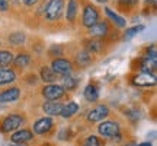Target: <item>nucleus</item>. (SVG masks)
Segmentation results:
<instances>
[{
  "label": "nucleus",
  "instance_id": "f257e3e1",
  "mask_svg": "<svg viewBox=\"0 0 157 146\" xmlns=\"http://www.w3.org/2000/svg\"><path fill=\"white\" fill-rule=\"evenodd\" d=\"M66 0H47L42 10V21L44 23H57L64 15Z\"/></svg>",
  "mask_w": 157,
  "mask_h": 146
},
{
  "label": "nucleus",
  "instance_id": "f03ea898",
  "mask_svg": "<svg viewBox=\"0 0 157 146\" xmlns=\"http://www.w3.org/2000/svg\"><path fill=\"white\" fill-rule=\"evenodd\" d=\"M82 3H83V9H82V21L80 22H82L83 28L89 29L98 21H101V13H99V9L93 3L86 2V0H82Z\"/></svg>",
  "mask_w": 157,
  "mask_h": 146
},
{
  "label": "nucleus",
  "instance_id": "7ed1b4c3",
  "mask_svg": "<svg viewBox=\"0 0 157 146\" xmlns=\"http://www.w3.org/2000/svg\"><path fill=\"white\" fill-rule=\"evenodd\" d=\"M23 123H25V118L21 114H9V116H6L5 118L0 120V132L2 133L16 132Z\"/></svg>",
  "mask_w": 157,
  "mask_h": 146
},
{
  "label": "nucleus",
  "instance_id": "20e7f679",
  "mask_svg": "<svg viewBox=\"0 0 157 146\" xmlns=\"http://www.w3.org/2000/svg\"><path fill=\"white\" fill-rule=\"evenodd\" d=\"M98 132L99 135L108 139H113V140H119L121 139V129H119V124L117 121H103L98 126Z\"/></svg>",
  "mask_w": 157,
  "mask_h": 146
},
{
  "label": "nucleus",
  "instance_id": "39448f33",
  "mask_svg": "<svg viewBox=\"0 0 157 146\" xmlns=\"http://www.w3.org/2000/svg\"><path fill=\"white\" fill-rule=\"evenodd\" d=\"M112 29H113V25H111L108 19H103V21H98L93 26H90L87 29V34H89L90 38L105 39V38H108V35L111 34Z\"/></svg>",
  "mask_w": 157,
  "mask_h": 146
},
{
  "label": "nucleus",
  "instance_id": "423d86ee",
  "mask_svg": "<svg viewBox=\"0 0 157 146\" xmlns=\"http://www.w3.org/2000/svg\"><path fill=\"white\" fill-rule=\"evenodd\" d=\"M51 69L56 75H60V76H67V75H71L73 73V63L70 62L68 59H64V57H57L51 62Z\"/></svg>",
  "mask_w": 157,
  "mask_h": 146
},
{
  "label": "nucleus",
  "instance_id": "0eeeda50",
  "mask_svg": "<svg viewBox=\"0 0 157 146\" xmlns=\"http://www.w3.org/2000/svg\"><path fill=\"white\" fill-rule=\"evenodd\" d=\"M42 96H44L47 101H60L66 91L63 88L61 85H57V83H51V85H45L42 88Z\"/></svg>",
  "mask_w": 157,
  "mask_h": 146
},
{
  "label": "nucleus",
  "instance_id": "6e6552de",
  "mask_svg": "<svg viewBox=\"0 0 157 146\" xmlns=\"http://www.w3.org/2000/svg\"><path fill=\"white\" fill-rule=\"evenodd\" d=\"M78 10H80V0H68L64 13H66V21L70 26H73L78 16Z\"/></svg>",
  "mask_w": 157,
  "mask_h": 146
},
{
  "label": "nucleus",
  "instance_id": "1a4fd4ad",
  "mask_svg": "<svg viewBox=\"0 0 157 146\" xmlns=\"http://www.w3.org/2000/svg\"><path fill=\"white\" fill-rule=\"evenodd\" d=\"M109 116V108L106 105H96L95 108H92L89 112H87V120H89L90 123H99L102 120H105V118Z\"/></svg>",
  "mask_w": 157,
  "mask_h": 146
},
{
  "label": "nucleus",
  "instance_id": "9d476101",
  "mask_svg": "<svg viewBox=\"0 0 157 146\" xmlns=\"http://www.w3.org/2000/svg\"><path fill=\"white\" fill-rule=\"evenodd\" d=\"M113 5L121 13H127V15H132L137 7L140 5V0H115Z\"/></svg>",
  "mask_w": 157,
  "mask_h": 146
},
{
  "label": "nucleus",
  "instance_id": "9b49d317",
  "mask_svg": "<svg viewBox=\"0 0 157 146\" xmlns=\"http://www.w3.org/2000/svg\"><path fill=\"white\" fill-rule=\"evenodd\" d=\"M105 48V39L102 38H87L84 39V50L90 53L92 56L93 54H98V53H102Z\"/></svg>",
  "mask_w": 157,
  "mask_h": 146
},
{
  "label": "nucleus",
  "instance_id": "f8f14e48",
  "mask_svg": "<svg viewBox=\"0 0 157 146\" xmlns=\"http://www.w3.org/2000/svg\"><path fill=\"white\" fill-rule=\"evenodd\" d=\"M132 83L135 86H154L156 85V75H150V73H137L132 78Z\"/></svg>",
  "mask_w": 157,
  "mask_h": 146
},
{
  "label": "nucleus",
  "instance_id": "ddd939ff",
  "mask_svg": "<svg viewBox=\"0 0 157 146\" xmlns=\"http://www.w3.org/2000/svg\"><path fill=\"white\" fill-rule=\"evenodd\" d=\"M32 139H34V133L28 129L16 130V132L10 136V140L13 142L15 145H22V143H26V142L32 140Z\"/></svg>",
  "mask_w": 157,
  "mask_h": 146
},
{
  "label": "nucleus",
  "instance_id": "4468645a",
  "mask_svg": "<svg viewBox=\"0 0 157 146\" xmlns=\"http://www.w3.org/2000/svg\"><path fill=\"white\" fill-rule=\"evenodd\" d=\"M52 126H54V123H52L51 117H42L35 121L34 133H36V135H45V133H48L52 129Z\"/></svg>",
  "mask_w": 157,
  "mask_h": 146
},
{
  "label": "nucleus",
  "instance_id": "2eb2a0df",
  "mask_svg": "<svg viewBox=\"0 0 157 146\" xmlns=\"http://www.w3.org/2000/svg\"><path fill=\"white\" fill-rule=\"evenodd\" d=\"M63 102L60 101H47L42 104V111L47 116H60V112L63 110Z\"/></svg>",
  "mask_w": 157,
  "mask_h": 146
},
{
  "label": "nucleus",
  "instance_id": "dca6fc26",
  "mask_svg": "<svg viewBox=\"0 0 157 146\" xmlns=\"http://www.w3.org/2000/svg\"><path fill=\"white\" fill-rule=\"evenodd\" d=\"M16 80V73L13 69L9 67H0V86L9 85Z\"/></svg>",
  "mask_w": 157,
  "mask_h": 146
},
{
  "label": "nucleus",
  "instance_id": "f3484780",
  "mask_svg": "<svg viewBox=\"0 0 157 146\" xmlns=\"http://www.w3.org/2000/svg\"><path fill=\"white\" fill-rule=\"evenodd\" d=\"M92 62H93V56L87 53L84 48L76 53V63L78 67H87L89 64H92Z\"/></svg>",
  "mask_w": 157,
  "mask_h": 146
},
{
  "label": "nucleus",
  "instance_id": "a211bd4d",
  "mask_svg": "<svg viewBox=\"0 0 157 146\" xmlns=\"http://www.w3.org/2000/svg\"><path fill=\"white\" fill-rule=\"evenodd\" d=\"M21 95V89L19 88H9L0 92V102H12L16 101Z\"/></svg>",
  "mask_w": 157,
  "mask_h": 146
},
{
  "label": "nucleus",
  "instance_id": "6ab92c4d",
  "mask_svg": "<svg viewBox=\"0 0 157 146\" xmlns=\"http://www.w3.org/2000/svg\"><path fill=\"white\" fill-rule=\"evenodd\" d=\"M39 76H41V80L45 82V83H54L57 79H58V75L52 72V69L48 67V66H42V67L39 69Z\"/></svg>",
  "mask_w": 157,
  "mask_h": 146
},
{
  "label": "nucleus",
  "instance_id": "aec40b11",
  "mask_svg": "<svg viewBox=\"0 0 157 146\" xmlns=\"http://www.w3.org/2000/svg\"><path fill=\"white\" fill-rule=\"evenodd\" d=\"M105 13H106V16L111 19V22H112L113 26H118V28H125V26H127V21H125L122 16H119L118 13H115L111 7H105Z\"/></svg>",
  "mask_w": 157,
  "mask_h": 146
},
{
  "label": "nucleus",
  "instance_id": "412c9836",
  "mask_svg": "<svg viewBox=\"0 0 157 146\" xmlns=\"http://www.w3.org/2000/svg\"><path fill=\"white\" fill-rule=\"evenodd\" d=\"M83 95L84 98L87 99L89 102H95L98 101V98H99V88H98V85L96 83H89L83 91Z\"/></svg>",
  "mask_w": 157,
  "mask_h": 146
},
{
  "label": "nucleus",
  "instance_id": "4be33fe9",
  "mask_svg": "<svg viewBox=\"0 0 157 146\" xmlns=\"http://www.w3.org/2000/svg\"><path fill=\"white\" fill-rule=\"evenodd\" d=\"M29 63H31V54H29V53L22 51V53H19L17 56L13 57V64H15V67H17V69H25Z\"/></svg>",
  "mask_w": 157,
  "mask_h": 146
},
{
  "label": "nucleus",
  "instance_id": "5701e85b",
  "mask_svg": "<svg viewBox=\"0 0 157 146\" xmlns=\"http://www.w3.org/2000/svg\"><path fill=\"white\" fill-rule=\"evenodd\" d=\"M77 111H78V105L74 101H70L63 105V110H61V112H60V116H61L63 118H70V117H73Z\"/></svg>",
  "mask_w": 157,
  "mask_h": 146
},
{
  "label": "nucleus",
  "instance_id": "b1692460",
  "mask_svg": "<svg viewBox=\"0 0 157 146\" xmlns=\"http://www.w3.org/2000/svg\"><path fill=\"white\" fill-rule=\"evenodd\" d=\"M78 85V79L73 75H67V76H63V88L64 91H73L77 88Z\"/></svg>",
  "mask_w": 157,
  "mask_h": 146
},
{
  "label": "nucleus",
  "instance_id": "393cba45",
  "mask_svg": "<svg viewBox=\"0 0 157 146\" xmlns=\"http://www.w3.org/2000/svg\"><path fill=\"white\" fill-rule=\"evenodd\" d=\"M7 41H9V44L15 45V47H19V45L25 44L26 35L23 34V32H12V34L7 37Z\"/></svg>",
  "mask_w": 157,
  "mask_h": 146
},
{
  "label": "nucleus",
  "instance_id": "a878e982",
  "mask_svg": "<svg viewBox=\"0 0 157 146\" xmlns=\"http://www.w3.org/2000/svg\"><path fill=\"white\" fill-rule=\"evenodd\" d=\"M13 57L9 50H0V67H9L13 63Z\"/></svg>",
  "mask_w": 157,
  "mask_h": 146
},
{
  "label": "nucleus",
  "instance_id": "bb28decb",
  "mask_svg": "<svg viewBox=\"0 0 157 146\" xmlns=\"http://www.w3.org/2000/svg\"><path fill=\"white\" fill-rule=\"evenodd\" d=\"M144 25H135V26H131V28H127L125 29V32H124L122 35V39H131L132 37H135V35L138 34V32H141V31H144Z\"/></svg>",
  "mask_w": 157,
  "mask_h": 146
},
{
  "label": "nucleus",
  "instance_id": "cd10ccee",
  "mask_svg": "<svg viewBox=\"0 0 157 146\" xmlns=\"http://www.w3.org/2000/svg\"><path fill=\"white\" fill-rule=\"evenodd\" d=\"M63 54V47L61 45H51L50 47V50H48V56L50 57H61Z\"/></svg>",
  "mask_w": 157,
  "mask_h": 146
},
{
  "label": "nucleus",
  "instance_id": "c85d7f7f",
  "mask_svg": "<svg viewBox=\"0 0 157 146\" xmlns=\"http://www.w3.org/2000/svg\"><path fill=\"white\" fill-rule=\"evenodd\" d=\"M147 59H150V60H154V62H157V51H156V45L151 44L150 47H147L146 50V56Z\"/></svg>",
  "mask_w": 157,
  "mask_h": 146
},
{
  "label": "nucleus",
  "instance_id": "c756f323",
  "mask_svg": "<svg viewBox=\"0 0 157 146\" xmlns=\"http://www.w3.org/2000/svg\"><path fill=\"white\" fill-rule=\"evenodd\" d=\"M84 146H101V140L96 136H89L84 140Z\"/></svg>",
  "mask_w": 157,
  "mask_h": 146
},
{
  "label": "nucleus",
  "instance_id": "7c9ffc66",
  "mask_svg": "<svg viewBox=\"0 0 157 146\" xmlns=\"http://www.w3.org/2000/svg\"><path fill=\"white\" fill-rule=\"evenodd\" d=\"M41 2H42V0H21V3H22L25 7H36Z\"/></svg>",
  "mask_w": 157,
  "mask_h": 146
},
{
  "label": "nucleus",
  "instance_id": "2f4dec72",
  "mask_svg": "<svg viewBox=\"0 0 157 146\" xmlns=\"http://www.w3.org/2000/svg\"><path fill=\"white\" fill-rule=\"evenodd\" d=\"M9 9H10L9 2L7 0H0V12H7Z\"/></svg>",
  "mask_w": 157,
  "mask_h": 146
},
{
  "label": "nucleus",
  "instance_id": "473e14b6",
  "mask_svg": "<svg viewBox=\"0 0 157 146\" xmlns=\"http://www.w3.org/2000/svg\"><path fill=\"white\" fill-rule=\"evenodd\" d=\"M146 6H151V9H156V0H146Z\"/></svg>",
  "mask_w": 157,
  "mask_h": 146
},
{
  "label": "nucleus",
  "instance_id": "72a5a7b5",
  "mask_svg": "<svg viewBox=\"0 0 157 146\" xmlns=\"http://www.w3.org/2000/svg\"><path fill=\"white\" fill-rule=\"evenodd\" d=\"M9 2V6H21V0H7Z\"/></svg>",
  "mask_w": 157,
  "mask_h": 146
},
{
  "label": "nucleus",
  "instance_id": "f704fd0d",
  "mask_svg": "<svg viewBox=\"0 0 157 146\" xmlns=\"http://www.w3.org/2000/svg\"><path fill=\"white\" fill-rule=\"evenodd\" d=\"M137 146H151V143L150 142H143V143H140V145H137Z\"/></svg>",
  "mask_w": 157,
  "mask_h": 146
},
{
  "label": "nucleus",
  "instance_id": "c9c22d12",
  "mask_svg": "<svg viewBox=\"0 0 157 146\" xmlns=\"http://www.w3.org/2000/svg\"><path fill=\"white\" fill-rule=\"evenodd\" d=\"M96 2H98V3H106L108 0H96Z\"/></svg>",
  "mask_w": 157,
  "mask_h": 146
},
{
  "label": "nucleus",
  "instance_id": "e433bc0d",
  "mask_svg": "<svg viewBox=\"0 0 157 146\" xmlns=\"http://www.w3.org/2000/svg\"><path fill=\"white\" fill-rule=\"evenodd\" d=\"M125 146H137V145H134V143H128V145H125Z\"/></svg>",
  "mask_w": 157,
  "mask_h": 146
},
{
  "label": "nucleus",
  "instance_id": "4c0bfd02",
  "mask_svg": "<svg viewBox=\"0 0 157 146\" xmlns=\"http://www.w3.org/2000/svg\"><path fill=\"white\" fill-rule=\"evenodd\" d=\"M13 146H23V145H13Z\"/></svg>",
  "mask_w": 157,
  "mask_h": 146
},
{
  "label": "nucleus",
  "instance_id": "58836bf2",
  "mask_svg": "<svg viewBox=\"0 0 157 146\" xmlns=\"http://www.w3.org/2000/svg\"><path fill=\"white\" fill-rule=\"evenodd\" d=\"M0 45H2V41H0Z\"/></svg>",
  "mask_w": 157,
  "mask_h": 146
}]
</instances>
